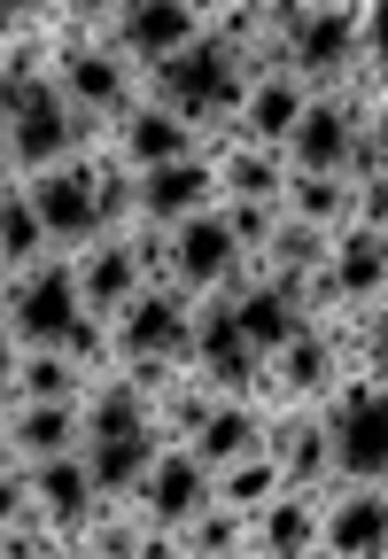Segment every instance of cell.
<instances>
[{"label": "cell", "instance_id": "obj_31", "mask_svg": "<svg viewBox=\"0 0 388 559\" xmlns=\"http://www.w3.org/2000/svg\"><path fill=\"white\" fill-rule=\"evenodd\" d=\"M342 349H350V366H357V373L388 381V304H373V311L342 319Z\"/></svg>", "mask_w": 388, "mask_h": 559}, {"label": "cell", "instance_id": "obj_17", "mask_svg": "<svg viewBox=\"0 0 388 559\" xmlns=\"http://www.w3.org/2000/svg\"><path fill=\"white\" fill-rule=\"evenodd\" d=\"M318 559H388V481H327Z\"/></svg>", "mask_w": 388, "mask_h": 559}, {"label": "cell", "instance_id": "obj_11", "mask_svg": "<svg viewBox=\"0 0 388 559\" xmlns=\"http://www.w3.org/2000/svg\"><path fill=\"white\" fill-rule=\"evenodd\" d=\"M186 319H194V296L171 288V280H148L124 311H109V358H179L186 366Z\"/></svg>", "mask_w": 388, "mask_h": 559}, {"label": "cell", "instance_id": "obj_20", "mask_svg": "<svg viewBox=\"0 0 388 559\" xmlns=\"http://www.w3.org/2000/svg\"><path fill=\"white\" fill-rule=\"evenodd\" d=\"M327 288H335V311H342V319L388 304V234H373V226L350 218V226L327 241Z\"/></svg>", "mask_w": 388, "mask_h": 559}, {"label": "cell", "instance_id": "obj_10", "mask_svg": "<svg viewBox=\"0 0 388 559\" xmlns=\"http://www.w3.org/2000/svg\"><path fill=\"white\" fill-rule=\"evenodd\" d=\"M156 264H163L171 288H186V296H226L233 280L248 272V257H241V241H233V226H226V210H203V218L171 226V234L156 241Z\"/></svg>", "mask_w": 388, "mask_h": 559}, {"label": "cell", "instance_id": "obj_29", "mask_svg": "<svg viewBox=\"0 0 388 559\" xmlns=\"http://www.w3.org/2000/svg\"><path fill=\"white\" fill-rule=\"evenodd\" d=\"M218 210H226V226H233V241H241L248 264H265L280 249V234H288V202L280 194H226Z\"/></svg>", "mask_w": 388, "mask_h": 559}, {"label": "cell", "instance_id": "obj_15", "mask_svg": "<svg viewBox=\"0 0 388 559\" xmlns=\"http://www.w3.org/2000/svg\"><path fill=\"white\" fill-rule=\"evenodd\" d=\"M226 296H233V319H241V334H248V349H256V366H272L280 349L311 326V304L288 288L280 272H265V264H248Z\"/></svg>", "mask_w": 388, "mask_h": 559}, {"label": "cell", "instance_id": "obj_16", "mask_svg": "<svg viewBox=\"0 0 388 559\" xmlns=\"http://www.w3.org/2000/svg\"><path fill=\"white\" fill-rule=\"evenodd\" d=\"M86 451L78 396H0V459H62Z\"/></svg>", "mask_w": 388, "mask_h": 559}, {"label": "cell", "instance_id": "obj_27", "mask_svg": "<svg viewBox=\"0 0 388 559\" xmlns=\"http://www.w3.org/2000/svg\"><path fill=\"white\" fill-rule=\"evenodd\" d=\"M280 489H288L280 443H256V451H241V459H226V466H218V506H233V513H256V506H272Z\"/></svg>", "mask_w": 388, "mask_h": 559}, {"label": "cell", "instance_id": "obj_21", "mask_svg": "<svg viewBox=\"0 0 388 559\" xmlns=\"http://www.w3.org/2000/svg\"><path fill=\"white\" fill-rule=\"evenodd\" d=\"M94 366L62 342H9L0 349V396H86Z\"/></svg>", "mask_w": 388, "mask_h": 559}, {"label": "cell", "instance_id": "obj_9", "mask_svg": "<svg viewBox=\"0 0 388 559\" xmlns=\"http://www.w3.org/2000/svg\"><path fill=\"white\" fill-rule=\"evenodd\" d=\"M365 140H373V109L357 86H335V94H311L295 140H288V171H357L365 156Z\"/></svg>", "mask_w": 388, "mask_h": 559}, {"label": "cell", "instance_id": "obj_23", "mask_svg": "<svg viewBox=\"0 0 388 559\" xmlns=\"http://www.w3.org/2000/svg\"><path fill=\"white\" fill-rule=\"evenodd\" d=\"M54 257H62V249H54L47 218H39L32 187H9V179H0V280L39 272V264H54Z\"/></svg>", "mask_w": 388, "mask_h": 559}, {"label": "cell", "instance_id": "obj_4", "mask_svg": "<svg viewBox=\"0 0 388 559\" xmlns=\"http://www.w3.org/2000/svg\"><path fill=\"white\" fill-rule=\"evenodd\" d=\"M101 32L141 79H156L163 62H179L186 47L210 39V0H109Z\"/></svg>", "mask_w": 388, "mask_h": 559}, {"label": "cell", "instance_id": "obj_2", "mask_svg": "<svg viewBox=\"0 0 388 559\" xmlns=\"http://www.w3.org/2000/svg\"><path fill=\"white\" fill-rule=\"evenodd\" d=\"M0 342H62V349H78L94 373L117 366L109 358V319L86 311V288H78V264L71 257L0 280Z\"/></svg>", "mask_w": 388, "mask_h": 559}, {"label": "cell", "instance_id": "obj_32", "mask_svg": "<svg viewBox=\"0 0 388 559\" xmlns=\"http://www.w3.org/2000/svg\"><path fill=\"white\" fill-rule=\"evenodd\" d=\"M365 79L388 86V0H365Z\"/></svg>", "mask_w": 388, "mask_h": 559}, {"label": "cell", "instance_id": "obj_26", "mask_svg": "<svg viewBox=\"0 0 388 559\" xmlns=\"http://www.w3.org/2000/svg\"><path fill=\"white\" fill-rule=\"evenodd\" d=\"M272 443H280L288 481H303V489H327V481H335V436H327V412H318V404L288 412Z\"/></svg>", "mask_w": 388, "mask_h": 559}, {"label": "cell", "instance_id": "obj_5", "mask_svg": "<svg viewBox=\"0 0 388 559\" xmlns=\"http://www.w3.org/2000/svg\"><path fill=\"white\" fill-rule=\"evenodd\" d=\"M241 86H248V55H233L226 39H203V47H186L179 62H163L148 94L171 102L186 124H203V132H226L233 109H241Z\"/></svg>", "mask_w": 388, "mask_h": 559}, {"label": "cell", "instance_id": "obj_24", "mask_svg": "<svg viewBox=\"0 0 388 559\" xmlns=\"http://www.w3.org/2000/svg\"><path fill=\"white\" fill-rule=\"evenodd\" d=\"M288 226H303V234H342L350 218H357V179H342V171H288Z\"/></svg>", "mask_w": 388, "mask_h": 559}, {"label": "cell", "instance_id": "obj_14", "mask_svg": "<svg viewBox=\"0 0 388 559\" xmlns=\"http://www.w3.org/2000/svg\"><path fill=\"white\" fill-rule=\"evenodd\" d=\"M186 373L210 381V389H256V349L233 319V296H194V319H186Z\"/></svg>", "mask_w": 388, "mask_h": 559}, {"label": "cell", "instance_id": "obj_18", "mask_svg": "<svg viewBox=\"0 0 388 559\" xmlns=\"http://www.w3.org/2000/svg\"><path fill=\"white\" fill-rule=\"evenodd\" d=\"M210 498H218V466L194 451L186 436H163V451H156V466H148V489H141V506L179 536V528L203 513Z\"/></svg>", "mask_w": 388, "mask_h": 559}, {"label": "cell", "instance_id": "obj_25", "mask_svg": "<svg viewBox=\"0 0 388 559\" xmlns=\"http://www.w3.org/2000/svg\"><path fill=\"white\" fill-rule=\"evenodd\" d=\"M78 412H86V443H101V436H133V428H156V396H148L133 373H117V366L86 381Z\"/></svg>", "mask_w": 388, "mask_h": 559}, {"label": "cell", "instance_id": "obj_6", "mask_svg": "<svg viewBox=\"0 0 388 559\" xmlns=\"http://www.w3.org/2000/svg\"><path fill=\"white\" fill-rule=\"evenodd\" d=\"M318 412L335 436V481H388V381L350 366Z\"/></svg>", "mask_w": 388, "mask_h": 559}, {"label": "cell", "instance_id": "obj_13", "mask_svg": "<svg viewBox=\"0 0 388 559\" xmlns=\"http://www.w3.org/2000/svg\"><path fill=\"white\" fill-rule=\"evenodd\" d=\"M311 94H318V86H303L288 62H248V86H241V109H233L226 132L248 140V148H280V156H288V140H295Z\"/></svg>", "mask_w": 388, "mask_h": 559}, {"label": "cell", "instance_id": "obj_3", "mask_svg": "<svg viewBox=\"0 0 388 559\" xmlns=\"http://www.w3.org/2000/svg\"><path fill=\"white\" fill-rule=\"evenodd\" d=\"M280 62L303 86L335 94L365 79V0H272Z\"/></svg>", "mask_w": 388, "mask_h": 559}, {"label": "cell", "instance_id": "obj_22", "mask_svg": "<svg viewBox=\"0 0 388 559\" xmlns=\"http://www.w3.org/2000/svg\"><path fill=\"white\" fill-rule=\"evenodd\" d=\"M156 451H163V428H133V436H101V443H86V466H94L101 506H133L141 489H148Z\"/></svg>", "mask_w": 388, "mask_h": 559}, {"label": "cell", "instance_id": "obj_28", "mask_svg": "<svg viewBox=\"0 0 388 559\" xmlns=\"http://www.w3.org/2000/svg\"><path fill=\"white\" fill-rule=\"evenodd\" d=\"M210 148H218L226 194H288V156L280 148H248V140H233V132H218Z\"/></svg>", "mask_w": 388, "mask_h": 559}, {"label": "cell", "instance_id": "obj_8", "mask_svg": "<svg viewBox=\"0 0 388 559\" xmlns=\"http://www.w3.org/2000/svg\"><path fill=\"white\" fill-rule=\"evenodd\" d=\"M210 148V132L203 124H186L171 102L141 94L133 109H124L109 132H101V156L124 171V179H141V171H163V164H186V156H203Z\"/></svg>", "mask_w": 388, "mask_h": 559}, {"label": "cell", "instance_id": "obj_1", "mask_svg": "<svg viewBox=\"0 0 388 559\" xmlns=\"http://www.w3.org/2000/svg\"><path fill=\"white\" fill-rule=\"evenodd\" d=\"M94 148H101V124L62 94L54 79L0 86V179H9V187H32V179L78 164Z\"/></svg>", "mask_w": 388, "mask_h": 559}, {"label": "cell", "instance_id": "obj_12", "mask_svg": "<svg viewBox=\"0 0 388 559\" xmlns=\"http://www.w3.org/2000/svg\"><path fill=\"white\" fill-rule=\"evenodd\" d=\"M78 264V288H86V311L94 319H109V311H124L148 280H163V264H156V241L148 234H133V226H117V234H101L94 249H78L71 257Z\"/></svg>", "mask_w": 388, "mask_h": 559}, {"label": "cell", "instance_id": "obj_19", "mask_svg": "<svg viewBox=\"0 0 388 559\" xmlns=\"http://www.w3.org/2000/svg\"><path fill=\"white\" fill-rule=\"evenodd\" d=\"M318 528H327V489L288 481L272 506L248 513V559H318Z\"/></svg>", "mask_w": 388, "mask_h": 559}, {"label": "cell", "instance_id": "obj_7", "mask_svg": "<svg viewBox=\"0 0 388 559\" xmlns=\"http://www.w3.org/2000/svg\"><path fill=\"white\" fill-rule=\"evenodd\" d=\"M210 140H218V132H210ZM218 202H226L218 148H203V156H186V164H163V171L124 179V226H133V234H148V241H163L171 226L203 218V210H218Z\"/></svg>", "mask_w": 388, "mask_h": 559}, {"label": "cell", "instance_id": "obj_30", "mask_svg": "<svg viewBox=\"0 0 388 559\" xmlns=\"http://www.w3.org/2000/svg\"><path fill=\"white\" fill-rule=\"evenodd\" d=\"M179 559H248V513L233 506H203L186 528H179Z\"/></svg>", "mask_w": 388, "mask_h": 559}]
</instances>
